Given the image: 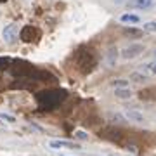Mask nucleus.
Listing matches in <instances>:
<instances>
[{
    "label": "nucleus",
    "instance_id": "1",
    "mask_svg": "<svg viewBox=\"0 0 156 156\" xmlns=\"http://www.w3.org/2000/svg\"><path fill=\"white\" fill-rule=\"evenodd\" d=\"M97 64V59H95L94 52L92 50H87V49H80L76 52V66L80 69V73H83V75H89L92 73V69L95 68Z\"/></svg>",
    "mask_w": 156,
    "mask_h": 156
},
{
    "label": "nucleus",
    "instance_id": "2",
    "mask_svg": "<svg viewBox=\"0 0 156 156\" xmlns=\"http://www.w3.org/2000/svg\"><path fill=\"white\" fill-rule=\"evenodd\" d=\"M66 97L64 90H49V92H44V94H38V101L42 102V106H56L57 102H61L62 99Z\"/></svg>",
    "mask_w": 156,
    "mask_h": 156
},
{
    "label": "nucleus",
    "instance_id": "3",
    "mask_svg": "<svg viewBox=\"0 0 156 156\" xmlns=\"http://www.w3.org/2000/svg\"><path fill=\"white\" fill-rule=\"evenodd\" d=\"M142 52H144V45L142 44H130L127 47H123L122 52H120V56L128 61V59H134V57L140 56Z\"/></svg>",
    "mask_w": 156,
    "mask_h": 156
},
{
    "label": "nucleus",
    "instance_id": "4",
    "mask_svg": "<svg viewBox=\"0 0 156 156\" xmlns=\"http://www.w3.org/2000/svg\"><path fill=\"white\" fill-rule=\"evenodd\" d=\"M38 37H40L38 28H35V26H31V24L23 26V30L19 31V38H21L23 42H26V44H31V42H35Z\"/></svg>",
    "mask_w": 156,
    "mask_h": 156
},
{
    "label": "nucleus",
    "instance_id": "5",
    "mask_svg": "<svg viewBox=\"0 0 156 156\" xmlns=\"http://www.w3.org/2000/svg\"><path fill=\"white\" fill-rule=\"evenodd\" d=\"M2 38H4L5 44H14L19 38V31H17L16 23H9L7 26H4V30H2Z\"/></svg>",
    "mask_w": 156,
    "mask_h": 156
},
{
    "label": "nucleus",
    "instance_id": "6",
    "mask_svg": "<svg viewBox=\"0 0 156 156\" xmlns=\"http://www.w3.org/2000/svg\"><path fill=\"white\" fill-rule=\"evenodd\" d=\"M130 9H139V11H149L154 7V0H128L127 4Z\"/></svg>",
    "mask_w": 156,
    "mask_h": 156
},
{
    "label": "nucleus",
    "instance_id": "7",
    "mask_svg": "<svg viewBox=\"0 0 156 156\" xmlns=\"http://www.w3.org/2000/svg\"><path fill=\"white\" fill-rule=\"evenodd\" d=\"M118 56H120V52H118L116 47H109L106 50V54H104V61H106V66L108 68H115L118 62Z\"/></svg>",
    "mask_w": 156,
    "mask_h": 156
},
{
    "label": "nucleus",
    "instance_id": "8",
    "mask_svg": "<svg viewBox=\"0 0 156 156\" xmlns=\"http://www.w3.org/2000/svg\"><path fill=\"white\" fill-rule=\"evenodd\" d=\"M49 147H52V149H80L76 144H73V142H69V140H61V139H57V140H50L49 142Z\"/></svg>",
    "mask_w": 156,
    "mask_h": 156
},
{
    "label": "nucleus",
    "instance_id": "9",
    "mask_svg": "<svg viewBox=\"0 0 156 156\" xmlns=\"http://www.w3.org/2000/svg\"><path fill=\"white\" fill-rule=\"evenodd\" d=\"M118 21L123 23V24H128V26H135L137 23H140V17L137 14H132V12H125L118 17Z\"/></svg>",
    "mask_w": 156,
    "mask_h": 156
},
{
    "label": "nucleus",
    "instance_id": "10",
    "mask_svg": "<svg viewBox=\"0 0 156 156\" xmlns=\"http://www.w3.org/2000/svg\"><path fill=\"white\" fill-rule=\"evenodd\" d=\"M123 115H125V118H127V120H132V122H135V123H142L146 120L144 115H142L140 111H137V109H130V108H127Z\"/></svg>",
    "mask_w": 156,
    "mask_h": 156
},
{
    "label": "nucleus",
    "instance_id": "11",
    "mask_svg": "<svg viewBox=\"0 0 156 156\" xmlns=\"http://www.w3.org/2000/svg\"><path fill=\"white\" fill-rule=\"evenodd\" d=\"M123 35H125L127 38H140L144 33H142V30L135 28V26H128V28L123 30Z\"/></svg>",
    "mask_w": 156,
    "mask_h": 156
},
{
    "label": "nucleus",
    "instance_id": "12",
    "mask_svg": "<svg viewBox=\"0 0 156 156\" xmlns=\"http://www.w3.org/2000/svg\"><path fill=\"white\" fill-rule=\"evenodd\" d=\"M146 80H147V75H144L142 71H132L128 76V82L132 83H144Z\"/></svg>",
    "mask_w": 156,
    "mask_h": 156
},
{
    "label": "nucleus",
    "instance_id": "13",
    "mask_svg": "<svg viewBox=\"0 0 156 156\" xmlns=\"http://www.w3.org/2000/svg\"><path fill=\"white\" fill-rule=\"evenodd\" d=\"M140 71L144 73V75H147V76H149V75H154L156 76V59L142 64V66H140Z\"/></svg>",
    "mask_w": 156,
    "mask_h": 156
},
{
    "label": "nucleus",
    "instance_id": "14",
    "mask_svg": "<svg viewBox=\"0 0 156 156\" xmlns=\"http://www.w3.org/2000/svg\"><path fill=\"white\" fill-rule=\"evenodd\" d=\"M115 95H116L118 99H130L134 95V92L128 87H118V89H115Z\"/></svg>",
    "mask_w": 156,
    "mask_h": 156
},
{
    "label": "nucleus",
    "instance_id": "15",
    "mask_svg": "<svg viewBox=\"0 0 156 156\" xmlns=\"http://www.w3.org/2000/svg\"><path fill=\"white\" fill-rule=\"evenodd\" d=\"M144 31H147V33H156V19H151V21L144 23Z\"/></svg>",
    "mask_w": 156,
    "mask_h": 156
},
{
    "label": "nucleus",
    "instance_id": "16",
    "mask_svg": "<svg viewBox=\"0 0 156 156\" xmlns=\"http://www.w3.org/2000/svg\"><path fill=\"white\" fill-rule=\"evenodd\" d=\"M0 120L4 123H16V116H12L9 113H0Z\"/></svg>",
    "mask_w": 156,
    "mask_h": 156
},
{
    "label": "nucleus",
    "instance_id": "17",
    "mask_svg": "<svg viewBox=\"0 0 156 156\" xmlns=\"http://www.w3.org/2000/svg\"><path fill=\"white\" fill-rule=\"evenodd\" d=\"M111 87H128V80H111Z\"/></svg>",
    "mask_w": 156,
    "mask_h": 156
},
{
    "label": "nucleus",
    "instance_id": "18",
    "mask_svg": "<svg viewBox=\"0 0 156 156\" xmlns=\"http://www.w3.org/2000/svg\"><path fill=\"white\" fill-rule=\"evenodd\" d=\"M75 137H76V139H80V140H85L89 135L85 134L83 130H76V132H75Z\"/></svg>",
    "mask_w": 156,
    "mask_h": 156
},
{
    "label": "nucleus",
    "instance_id": "19",
    "mask_svg": "<svg viewBox=\"0 0 156 156\" xmlns=\"http://www.w3.org/2000/svg\"><path fill=\"white\" fill-rule=\"evenodd\" d=\"M111 118H113V122H116V123H123V122H125V120H123V116L120 115V113H113Z\"/></svg>",
    "mask_w": 156,
    "mask_h": 156
},
{
    "label": "nucleus",
    "instance_id": "20",
    "mask_svg": "<svg viewBox=\"0 0 156 156\" xmlns=\"http://www.w3.org/2000/svg\"><path fill=\"white\" fill-rule=\"evenodd\" d=\"M153 59H156V49L153 50Z\"/></svg>",
    "mask_w": 156,
    "mask_h": 156
},
{
    "label": "nucleus",
    "instance_id": "21",
    "mask_svg": "<svg viewBox=\"0 0 156 156\" xmlns=\"http://www.w3.org/2000/svg\"><path fill=\"white\" fill-rule=\"evenodd\" d=\"M59 156H66V154H59Z\"/></svg>",
    "mask_w": 156,
    "mask_h": 156
},
{
    "label": "nucleus",
    "instance_id": "22",
    "mask_svg": "<svg viewBox=\"0 0 156 156\" xmlns=\"http://www.w3.org/2000/svg\"><path fill=\"white\" fill-rule=\"evenodd\" d=\"M0 2H5V0H0Z\"/></svg>",
    "mask_w": 156,
    "mask_h": 156
}]
</instances>
